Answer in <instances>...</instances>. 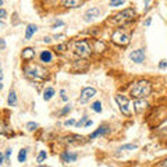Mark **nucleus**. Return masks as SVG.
Masks as SVG:
<instances>
[{
	"instance_id": "1",
	"label": "nucleus",
	"mask_w": 167,
	"mask_h": 167,
	"mask_svg": "<svg viewBox=\"0 0 167 167\" xmlns=\"http://www.w3.org/2000/svg\"><path fill=\"white\" fill-rule=\"evenodd\" d=\"M150 92H152V85H150V82L146 79H142V81L135 82L131 86L130 93L134 99H145V97H148L150 95Z\"/></svg>"
},
{
	"instance_id": "2",
	"label": "nucleus",
	"mask_w": 167,
	"mask_h": 167,
	"mask_svg": "<svg viewBox=\"0 0 167 167\" xmlns=\"http://www.w3.org/2000/svg\"><path fill=\"white\" fill-rule=\"evenodd\" d=\"M135 15H136V13L134 8H125V10L114 14L113 18H110L109 22H111L113 25H117V27H122V25L132 21V19L135 18Z\"/></svg>"
},
{
	"instance_id": "3",
	"label": "nucleus",
	"mask_w": 167,
	"mask_h": 167,
	"mask_svg": "<svg viewBox=\"0 0 167 167\" xmlns=\"http://www.w3.org/2000/svg\"><path fill=\"white\" fill-rule=\"evenodd\" d=\"M68 46L71 47V50L78 54L79 57H89L92 53V47L89 45V42L86 39H81V41H71L68 43Z\"/></svg>"
},
{
	"instance_id": "4",
	"label": "nucleus",
	"mask_w": 167,
	"mask_h": 167,
	"mask_svg": "<svg viewBox=\"0 0 167 167\" xmlns=\"http://www.w3.org/2000/svg\"><path fill=\"white\" fill-rule=\"evenodd\" d=\"M24 72L28 77L33 78V79H43L47 77V71L45 68H42L38 64H32L28 63L27 66H24Z\"/></svg>"
},
{
	"instance_id": "5",
	"label": "nucleus",
	"mask_w": 167,
	"mask_h": 167,
	"mask_svg": "<svg viewBox=\"0 0 167 167\" xmlns=\"http://www.w3.org/2000/svg\"><path fill=\"white\" fill-rule=\"evenodd\" d=\"M111 41L116 45H118V46H127L130 43V35L125 33L122 29H117L111 35Z\"/></svg>"
},
{
	"instance_id": "6",
	"label": "nucleus",
	"mask_w": 167,
	"mask_h": 167,
	"mask_svg": "<svg viewBox=\"0 0 167 167\" xmlns=\"http://www.w3.org/2000/svg\"><path fill=\"white\" fill-rule=\"evenodd\" d=\"M116 102L117 105H118L120 110H121V113L124 114V116H131V110H130V100H128V97L122 96V95H116Z\"/></svg>"
},
{
	"instance_id": "7",
	"label": "nucleus",
	"mask_w": 167,
	"mask_h": 167,
	"mask_svg": "<svg viewBox=\"0 0 167 167\" xmlns=\"http://www.w3.org/2000/svg\"><path fill=\"white\" fill-rule=\"evenodd\" d=\"M100 14H102V11H100L99 7H91L89 10L85 11V14H84V19H85L86 22H92V21H95L96 18H99Z\"/></svg>"
},
{
	"instance_id": "8",
	"label": "nucleus",
	"mask_w": 167,
	"mask_h": 167,
	"mask_svg": "<svg viewBox=\"0 0 167 167\" xmlns=\"http://www.w3.org/2000/svg\"><path fill=\"white\" fill-rule=\"evenodd\" d=\"M96 95V89L95 88H84L82 91H81V96H79V100L78 102L81 103V105H84V103L89 102V99H92V97Z\"/></svg>"
},
{
	"instance_id": "9",
	"label": "nucleus",
	"mask_w": 167,
	"mask_h": 167,
	"mask_svg": "<svg viewBox=\"0 0 167 167\" xmlns=\"http://www.w3.org/2000/svg\"><path fill=\"white\" fill-rule=\"evenodd\" d=\"M130 58L134 61V63H138V64L143 63V60H145V50L143 49L134 50V52L130 54Z\"/></svg>"
},
{
	"instance_id": "10",
	"label": "nucleus",
	"mask_w": 167,
	"mask_h": 167,
	"mask_svg": "<svg viewBox=\"0 0 167 167\" xmlns=\"http://www.w3.org/2000/svg\"><path fill=\"white\" fill-rule=\"evenodd\" d=\"M84 0H61V6L66 8H77L81 7Z\"/></svg>"
},
{
	"instance_id": "11",
	"label": "nucleus",
	"mask_w": 167,
	"mask_h": 167,
	"mask_svg": "<svg viewBox=\"0 0 167 167\" xmlns=\"http://www.w3.org/2000/svg\"><path fill=\"white\" fill-rule=\"evenodd\" d=\"M109 130H110V128H109V125H106V124H103V125H100L99 128H97L96 131H95V132H92L91 135H89V139H95L96 138V136H102V135H105V134H107L109 132Z\"/></svg>"
},
{
	"instance_id": "12",
	"label": "nucleus",
	"mask_w": 167,
	"mask_h": 167,
	"mask_svg": "<svg viewBox=\"0 0 167 167\" xmlns=\"http://www.w3.org/2000/svg\"><path fill=\"white\" fill-rule=\"evenodd\" d=\"M86 139L81 135H70L66 138V142L68 145H77V143H84Z\"/></svg>"
},
{
	"instance_id": "13",
	"label": "nucleus",
	"mask_w": 167,
	"mask_h": 167,
	"mask_svg": "<svg viewBox=\"0 0 167 167\" xmlns=\"http://www.w3.org/2000/svg\"><path fill=\"white\" fill-rule=\"evenodd\" d=\"M21 57L24 61H31L33 57H35V50L32 47H25L21 53Z\"/></svg>"
},
{
	"instance_id": "14",
	"label": "nucleus",
	"mask_w": 167,
	"mask_h": 167,
	"mask_svg": "<svg viewBox=\"0 0 167 167\" xmlns=\"http://www.w3.org/2000/svg\"><path fill=\"white\" fill-rule=\"evenodd\" d=\"M77 153H68V152H64L61 153V160L64 161V163H68V161H75L77 160Z\"/></svg>"
},
{
	"instance_id": "15",
	"label": "nucleus",
	"mask_w": 167,
	"mask_h": 167,
	"mask_svg": "<svg viewBox=\"0 0 167 167\" xmlns=\"http://www.w3.org/2000/svg\"><path fill=\"white\" fill-rule=\"evenodd\" d=\"M38 31V27H36L35 24H29L27 27V32H25V39H31L32 38V35Z\"/></svg>"
},
{
	"instance_id": "16",
	"label": "nucleus",
	"mask_w": 167,
	"mask_h": 167,
	"mask_svg": "<svg viewBox=\"0 0 167 167\" xmlns=\"http://www.w3.org/2000/svg\"><path fill=\"white\" fill-rule=\"evenodd\" d=\"M52 58H53V56H52V53H50L49 50H43V52L41 53V60L43 61V63H50Z\"/></svg>"
},
{
	"instance_id": "17",
	"label": "nucleus",
	"mask_w": 167,
	"mask_h": 167,
	"mask_svg": "<svg viewBox=\"0 0 167 167\" xmlns=\"http://www.w3.org/2000/svg\"><path fill=\"white\" fill-rule=\"evenodd\" d=\"M7 103H8V106H15L17 105V93L14 91H10V93H8Z\"/></svg>"
},
{
	"instance_id": "18",
	"label": "nucleus",
	"mask_w": 167,
	"mask_h": 167,
	"mask_svg": "<svg viewBox=\"0 0 167 167\" xmlns=\"http://www.w3.org/2000/svg\"><path fill=\"white\" fill-rule=\"evenodd\" d=\"M148 106V103L145 102V99H136L135 102V110L136 111H141L142 109H145Z\"/></svg>"
},
{
	"instance_id": "19",
	"label": "nucleus",
	"mask_w": 167,
	"mask_h": 167,
	"mask_svg": "<svg viewBox=\"0 0 167 167\" xmlns=\"http://www.w3.org/2000/svg\"><path fill=\"white\" fill-rule=\"evenodd\" d=\"M95 50H96L97 53H102L103 50L106 49V45H105V42H102V41H95Z\"/></svg>"
},
{
	"instance_id": "20",
	"label": "nucleus",
	"mask_w": 167,
	"mask_h": 167,
	"mask_svg": "<svg viewBox=\"0 0 167 167\" xmlns=\"http://www.w3.org/2000/svg\"><path fill=\"white\" fill-rule=\"evenodd\" d=\"M53 95H54V89L53 88H46L43 92V99L45 100H50L53 97Z\"/></svg>"
},
{
	"instance_id": "21",
	"label": "nucleus",
	"mask_w": 167,
	"mask_h": 167,
	"mask_svg": "<svg viewBox=\"0 0 167 167\" xmlns=\"http://www.w3.org/2000/svg\"><path fill=\"white\" fill-rule=\"evenodd\" d=\"M91 109L93 111H96V113H100V111H102V102H100V100H97V102L92 103Z\"/></svg>"
},
{
	"instance_id": "22",
	"label": "nucleus",
	"mask_w": 167,
	"mask_h": 167,
	"mask_svg": "<svg viewBox=\"0 0 167 167\" xmlns=\"http://www.w3.org/2000/svg\"><path fill=\"white\" fill-rule=\"evenodd\" d=\"M138 148L136 143H127V145H122L121 148H118V150H134Z\"/></svg>"
},
{
	"instance_id": "23",
	"label": "nucleus",
	"mask_w": 167,
	"mask_h": 167,
	"mask_svg": "<svg viewBox=\"0 0 167 167\" xmlns=\"http://www.w3.org/2000/svg\"><path fill=\"white\" fill-rule=\"evenodd\" d=\"M27 160V149H21L18 153V161L19 163H24Z\"/></svg>"
},
{
	"instance_id": "24",
	"label": "nucleus",
	"mask_w": 167,
	"mask_h": 167,
	"mask_svg": "<svg viewBox=\"0 0 167 167\" xmlns=\"http://www.w3.org/2000/svg\"><path fill=\"white\" fill-rule=\"evenodd\" d=\"M46 157H47L46 152H45V150H41V152H39V155H38V159H36V160H38V163H43L45 159H46Z\"/></svg>"
},
{
	"instance_id": "25",
	"label": "nucleus",
	"mask_w": 167,
	"mask_h": 167,
	"mask_svg": "<svg viewBox=\"0 0 167 167\" xmlns=\"http://www.w3.org/2000/svg\"><path fill=\"white\" fill-rule=\"evenodd\" d=\"M86 121H88V117H86V116H84L82 118L79 120V121H78V122H75V125H77L78 128H81V127H84V125H85V122H86Z\"/></svg>"
},
{
	"instance_id": "26",
	"label": "nucleus",
	"mask_w": 167,
	"mask_h": 167,
	"mask_svg": "<svg viewBox=\"0 0 167 167\" xmlns=\"http://www.w3.org/2000/svg\"><path fill=\"white\" fill-rule=\"evenodd\" d=\"M36 128H38V124L33 122V121H31V122H28V124H27V130L28 131H35Z\"/></svg>"
},
{
	"instance_id": "27",
	"label": "nucleus",
	"mask_w": 167,
	"mask_h": 167,
	"mask_svg": "<svg viewBox=\"0 0 167 167\" xmlns=\"http://www.w3.org/2000/svg\"><path fill=\"white\" fill-rule=\"evenodd\" d=\"M70 110H71V106L67 105V106H64V107L61 109V111H60L58 114H60V116H66L67 113H70Z\"/></svg>"
},
{
	"instance_id": "28",
	"label": "nucleus",
	"mask_w": 167,
	"mask_h": 167,
	"mask_svg": "<svg viewBox=\"0 0 167 167\" xmlns=\"http://www.w3.org/2000/svg\"><path fill=\"white\" fill-rule=\"evenodd\" d=\"M125 0H111L110 2V6L111 7H118V6H122V3H124Z\"/></svg>"
},
{
	"instance_id": "29",
	"label": "nucleus",
	"mask_w": 167,
	"mask_h": 167,
	"mask_svg": "<svg viewBox=\"0 0 167 167\" xmlns=\"http://www.w3.org/2000/svg\"><path fill=\"white\" fill-rule=\"evenodd\" d=\"M0 134H8V128H7V125H6L3 121H0Z\"/></svg>"
},
{
	"instance_id": "30",
	"label": "nucleus",
	"mask_w": 167,
	"mask_h": 167,
	"mask_svg": "<svg viewBox=\"0 0 167 167\" xmlns=\"http://www.w3.org/2000/svg\"><path fill=\"white\" fill-rule=\"evenodd\" d=\"M67 49V45L66 43H63V45H58L57 47H56V50H57L58 53H61V52H64V50Z\"/></svg>"
},
{
	"instance_id": "31",
	"label": "nucleus",
	"mask_w": 167,
	"mask_h": 167,
	"mask_svg": "<svg viewBox=\"0 0 167 167\" xmlns=\"http://www.w3.org/2000/svg\"><path fill=\"white\" fill-rule=\"evenodd\" d=\"M64 25V21H61V19H57V21L53 24V28H57V27H63Z\"/></svg>"
},
{
	"instance_id": "32",
	"label": "nucleus",
	"mask_w": 167,
	"mask_h": 167,
	"mask_svg": "<svg viewBox=\"0 0 167 167\" xmlns=\"http://www.w3.org/2000/svg\"><path fill=\"white\" fill-rule=\"evenodd\" d=\"M159 68H167V60H161L160 63H159Z\"/></svg>"
},
{
	"instance_id": "33",
	"label": "nucleus",
	"mask_w": 167,
	"mask_h": 167,
	"mask_svg": "<svg viewBox=\"0 0 167 167\" xmlns=\"http://www.w3.org/2000/svg\"><path fill=\"white\" fill-rule=\"evenodd\" d=\"M7 17V11L4 8H0V18H6Z\"/></svg>"
},
{
	"instance_id": "34",
	"label": "nucleus",
	"mask_w": 167,
	"mask_h": 167,
	"mask_svg": "<svg viewBox=\"0 0 167 167\" xmlns=\"http://www.w3.org/2000/svg\"><path fill=\"white\" fill-rule=\"evenodd\" d=\"M60 95H61V99H63L64 102H67V96H66V91H64V89L60 91Z\"/></svg>"
},
{
	"instance_id": "35",
	"label": "nucleus",
	"mask_w": 167,
	"mask_h": 167,
	"mask_svg": "<svg viewBox=\"0 0 167 167\" xmlns=\"http://www.w3.org/2000/svg\"><path fill=\"white\" fill-rule=\"evenodd\" d=\"M75 124V120H67L64 121V125H74Z\"/></svg>"
},
{
	"instance_id": "36",
	"label": "nucleus",
	"mask_w": 167,
	"mask_h": 167,
	"mask_svg": "<svg viewBox=\"0 0 167 167\" xmlns=\"http://www.w3.org/2000/svg\"><path fill=\"white\" fill-rule=\"evenodd\" d=\"M0 49H6V42H4V39H2L0 38Z\"/></svg>"
},
{
	"instance_id": "37",
	"label": "nucleus",
	"mask_w": 167,
	"mask_h": 167,
	"mask_svg": "<svg viewBox=\"0 0 167 167\" xmlns=\"http://www.w3.org/2000/svg\"><path fill=\"white\" fill-rule=\"evenodd\" d=\"M156 167H167V159H166V160H163V161H161L160 164H157V166H156Z\"/></svg>"
},
{
	"instance_id": "38",
	"label": "nucleus",
	"mask_w": 167,
	"mask_h": 167,
	"mask_svg": "<svg viewBox=\"0 0 167 167\" xmlns=\"http://www.w3.org/2000/svg\"><path fill=\"white\" fill-rule=\"evenodd\" d=\"M10 156H11V149H8L7 152H6V159L8 160V159H10Z\"/></svg>"
},
{
	"instance_id": "39",
	"label": "nucleus",
	"mask_w": 167,
	"mask_h": 167,
	"mask_svg": "<svg viewBox=\"0 0 167 167\" xmlns=\"http://www.w3.org/2000/svg\"><path fill=\"white\" fill-rule=\"evenodd\" d=\"M150 22H152V18H148L146 21H145V25H146V27H149V25H150Z\"/></svg>"
},
{
	"instance_id": "40",
	"label": "nucleus",
	"mask_w": 167,
	"mask_h": 167,
	"mask_svg": "<svg viewBox=\"0 0 167 167\" xmlns=\"http://www.w3.org/2000/svg\"><path fill=\"white\" fill-rule=\"evenodd\" d=\"M89 125H92V121H91V120H88V121L85 122V125H84V127H89Z\"/></svg>"
},
{
	"instance_id": "41",
	"label": "nucleus",
	"mask_w": 167,
	"mask_h": 167,
	"mask_svg": "<svg viewBox=\"0 0 167 167\" xmlns=\"http://www.w3.org/2000/svg\"><path fill=\"white\" fill-rule=\"evenodd\" d=\"M3 28H6V24L3 21H0V29H3Z\"/></svg>"
},
{
	"instance_id": "42",
	"label": "nucleus",
	"mask_w": 167,
	"mask_h": 167,
	"mask_svg": "<svg viewBox=\"0 0 167 167\" xmlns=\"http://www.w3.org/2000/svg\"><path fill=\"white\" fill-rule=\"evenodd\" d=\"M3 159H4V156H3V153H0V164L3 163Z\"/></svg>"
},
{
	"instance_id": "43",
	"label": "nucleus",
	"mask_w": 167,
	"mask_h": 167,
	"mask_svg": "<svg viewBox=\"0 0 167 167\" xmlns=\"http://www.w3.org/2000/svg\"><path fill=\"white\" fill-rule=\"evenodd\" d=\"M43 42H46V43H49V42H50V38H47V36H46V38H43Z\"/></svg>"
},
{
	"instance_id": "44",
	"label": "nucleus",
	"mask_w": 167,
	"mask_h": 167,
	"mask_svg": "<svg viewBox=\"0 0 167 167\" xmlns=\"http://www.w3.org/2000/svg\"><path fill=\"white\" fill-rule=\"evenodd\" d=\"M2 78H3V71L0 70V79H2Z\"/></svg>"
},
{
	"instance_id": "45",
	"label": "nucleus",
	"mask_w": 167,
	"mask_h": 167,
	"mask_svg": "<svg viewBox=\"0 0 167 167\" xmlns=\"http://www.w3.org/2000/svg\"><path fill=\"white\" fill-rule=\"evenodd\" d=\"M3 89V84H2V81H0V91Z\"/></svg>"
},
{
	"instance_id": "46",
	"label": "nucleus",
	"mask_w": 167,
	"mask_h": 167,
	"mask_svg": "<svg viewBox=\"0 0 167 167\" xmlns=\"http://www.w3.org/2000/svg\"><path fill=\"white\" fill-rule=\"evenodd\" d=\"M3 4V0H0V6H2Z\"/></svg>"
},
{
	"instance_id": "47",
	"label": "nucleus",
	"mask_w": 167,
	"mask_h": 167,
	"mask_svg": "<svg viewBox=\"0 0 167 167\" xmlns=\"http://www.w3.org/2000/svg\"><path fill=\"white\" fill-rule=\"evenodd\" d=\"M39 167H47V166H39Z\"/></svg>"
}]
</instances>
